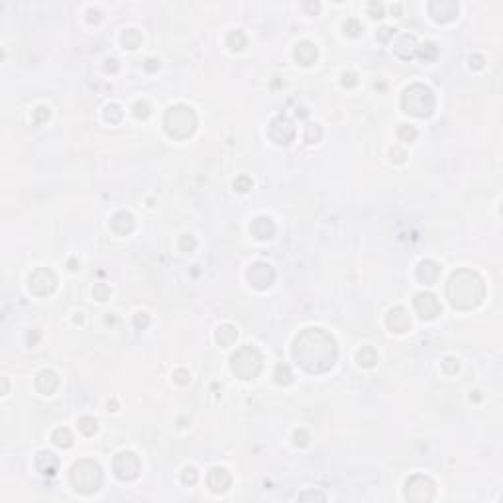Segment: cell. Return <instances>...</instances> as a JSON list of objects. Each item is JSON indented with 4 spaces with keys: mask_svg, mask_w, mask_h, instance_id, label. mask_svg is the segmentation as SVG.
Returning <instances> with one entry per match:
<instances>
[{
    "mask_svg": "<svg viewBox=\"0 0 503 503\" xmlns=\"http://www.w3.org/2000/svg\"><path fill=\"white\" fill-rule=\"evenodd\" d=\"M293 354L307 372L321 374L330 370L336 360V342L328 332L309 328L295 340Z\"/></svg>",
    "mask_w": 503,
    "mask_h": 503,
    "instance_id": "obj_1",
    "label": "cell"
},
{
    "mask_svg": "<svg viewBox=\"0 0 503 503\" xmlns=\"http://www.w3.org/2000/svg\"><path fill=\"white\" fill-rule=\"evenodd\" d=\"M484 297V281L478 273L462 269L452 273L448 281V299L456 309H472Z\"/></svg>",
    "mask_w": 503,
    "mask_h": 503,
    "instance_id": "obj_2",
    "label": "cell"
},
{
    "mask_svg": "<svg viewBox=\"0 0 503 503\" xmlns=\"http://www.w3.org/2000/svg\"><path fill=\"white\" fill-rule=\"evenodd\" d=\"M403 108L415 116H429L434 108L432 90L425 85H413L403 94Z\"/></svg>",
    "mask_w": 503,
    "mask_h": 503,
    "instance_id": "obj_3",
    "label": "cell"
},
{
    "mask_svg": "<svg viewBox=\"0 0 503 503\" xmlns=\"http://www.w3.org/2000/svg\"><path fill=\"white\" fill-rule=\"evenodd\" d=\"M195 124H197V120L189 107L179 105V107L169 108V112L165 114V130L171 138L183 140V138L191 136L195 130Z\"/></svg>",
    "mask_w": 503,
    "mask_h": 503,
    "instance_id": "obj_4",
    "label": "cell"
},
{
    "mask_svg": "<svg viewBox=\"0 0 503 503\" xmlns=\"http://www.w3.org/2000/svg\"><path fill=\"white\" fill-rule=\"evenodd\" d=\"M100 482H103V474H100V468L96 462L92 460H81L79 464L73 466L71 472V484L83 491V493H90L96 491Z\"/></svg>",
    "mask_w": 503,
    "mask_h": 503,
    "instance_id": "obj_5",
    "label": "cell"
},
{
    "mask_svg": "<svg viewBox=\"0 0 503 503\" xmlns=\"http://www.w3.org/2000/svg\"><path fill=\"white\" fill-rule=\"evenodd\" d=\"M232 370L234 374H238L242 379H252L256 377L262 370V356L256 348L246 346L240 348L236 354L232 356Z\"/></svg>",
    "mask_w": 503,
    "mask_h": 503,
    "instance_id": "obj_6",
    "label": "cell"
},
{
    "mask_svg": "<svg viewBox=\"0 0 503 503\" xmlns=\"http://www.w3.org/2000/svg\"><path fill=\"white\" fill-rule=\"evenodd\" d=\"M114 472L120 480H132L140 472V460L132 452H120L114 460Z\"/></svg>",
    "mask_w": 503,
    "mask_h": 503,
    "instance_id": "obj_7",
    "label": "cell"
},
{
    "mask_svg": "<svg viewBox=\"0 0 503 503\" xmlns=\"http://www.w3.org/2000/svg\"><path fill=\"white\" fill-rule=\"evenodd\" d=\"M30 289L36 295H49L55 289V275L49 269H37L30 277Z\"/></svg>",
    "mask_w": 503,
    "mask_h": 503,
    "instance_id": "obj_8",
    "label": "cell"
},
{
    "mask_svg": "<svg viewBox=\"0 0 503 503\" xmlns=\"http://www.w3.org/2000/svg\"><path fill=\"white\" fill-rule=\"evenodd\" d=\"M273 277H275V273H273L269 264H254L252 269L248 271L250 283L258 289H268L273 283Z\"/></svg>",
    "mask_w": 503,
    "mask_h": 503,
    "instance_id": "obj_9",
    "label": "cell"
},
{
    "mask_svg": "<svg viewBox=\"0 0 503 503\" xmlns=\"http://www.w3.org/2000/svg\"><path fill=\"white\" fill-rule=\"evenodd\" d=\"M415 307H417V311L421 313L423 319H434V317L440 313V303L436 301V297L431 295V293H421V295H417Z\"/></svg>",
    "mask_w": 503,
    "mask_h": 503,
    "instance_id": "obj_10",
    "label": "cell"
},
{
    "mask_svg": "<svg viewBox=\"0 0 503 503\" xmlns=\"http://www.w3.org/2000/svg\"><path fill=\"white\" fill-rule=\"evenodd\" d=\"M429 10L436 22H448L458 14V4L452 0H440V2H431Z\"/></svg>",
    "mask_w": 503,
    "mask_h": 503,
    "instance_id": "obj_11",
    "label": "cell"
},
{
    "mask_svg": "<svg viewBox=\"0 0 503 503\" xmlns=\"http://www.w3.org/2000/svg\"><path fill=\"white\" fill-rule=\"evenodd\" d=\"M387 326H389L393 332H405V330H409L411 319H409L407 311L401 309V307L389 311V315H387Z\"/></svg>",
    "mask_w": 503,
    "mask_h": 503,
    "instance_id": "obj_12",
    "label": "cell"
},
{
    "mask_svg": "<svg viewBox=\"0 0 503 503\" xmlns=\"http://www.w3.org/2000/svg\"><path fill=\"white\" fill-rule=\"evenodd\" d=\"M295 59L301 63V65H311L315 59H317V47L309 41H303L299 43L297 49H295Z\"/></svg>",
    "mask_w": 503,
    "mask_h": 503,
    "instance_id": "obj_13",
    "label": "cell"
},
{
    "mask_svg": "<svg viewBox=\"0 0 503 503\" xmlns=\"http://www.w3.org/2000/svg\"><path fill=\"white\" fill-rule=\"evenodd\" d=\"M252 232H254L258 238L266 240V238H271V236H273L275 226H273L271 218H268V216H260V218H256V220H254V224H252Z\"/></svg>",
    "mask_w": 503,
    "mask_h": 503,
    "instance_id": "obj_14",
    "label": "cell"
},
{
    "mask_svg": "<svg viewBox=\"0 0 503 503\" xmlns=\"http://www.w3.org/2000/svg\"><path fill=\"white\" fill-rule=\"evenodd\" d=\"M209 485L213 487V491H224L230 485V476L226 474V470L215 468L209 474Z\"/></svg>",
    "mask_w": 503,
    "mask_h": 503,
    "instance_id": "obj_15",
    "label": "cell"
},
{
    "mask_svg": "<svg viewBox=\"0 0 503 503\" xmlns=\"http://www.w3.org/2000/svg\"><path fill=\"white\" fill-rule=\"evenodd\" d=\"M36 385H37V389H39L41 393L49 395V393H52V391L57 387V376H55L54 372L45 370V372H41V374L37 376V379H36Z\"/></svg>",
    "mask_w": 503,
    "mask_h": 503,
    "instance_id": "obj_16",
    "label": "cell"
},
{
    "mask_svg": "<svg viewBox=\"0 0 503 503\" xmlns=\"http://www.w3.org/2000/svg\"><path fill=\"white\" fill-rule=\"evenodd\" d=\"M419 279L421 281H425L427 285H431V283H434L436 281V277L440 275V268L434 264V262H423L421 266H419Z\"/></svg>",
    "mask_w": 503,
    "mask_h": 503,
    "instance_id": "obj_17",
    "label": "cell"
},
{
    "mask_svg": "<svg viewBox=\"0 0 503 503\" xmlns=\"http://www.w3.org/2000/svg\"><path fill=\"white\" fill-rule=\"evenodd\" d=\"M57 466H59V462L52 452H41V454L37 456V468L47 476H54L57 472Z\"/></svg>",
    "mask_w": 503,
    "mask_h": 503,
    "instance_id": "obj_18",
    "label": "cell"
},
{
    "mask_svg": "<svg viewBox=\"0 0 503 503\" xmlns=\"http://www.w3.org/2000/svg\"><path fill=\"white\" fill-rule=\"evenodd\" d=\"M112 228L118 232V234H128L132 232L134 228V218L130 213H118L114 218H112Z\"/></svg>",
    "mask_w": 503,
    "mask_h": 503,
    "instance_id": "obj_19",
    "label": "cell"
},
{
    "mask_svg": "<svg viewBox=\"0 0 503 503\" xmlns=\"http://www.w3.org/2000/svg\"><path fill=\"white\" fill-rule=\"evenodd\" d=\"M358 362L362 364V366H374L376 362H377V354H376V350L374 348H370V346H366V348H362L360 352H358Z\"/></svg>",
    "mask_w": 503,
    "mask_h": 503,
    "instance_id": "obj_20",
    "label": "cell"
},
{
    "mask_svg": "<svg viewBox=\"0 0 503 503\" xmlns=\"http://www.w3.org/2000/svg\"><path fill=\"white\" fill-rule=\"evenodd\" d=\"M54 440H55L57 446H63V448H69L73 444V436H71V432L67 429H57L54 432Z\"/></svg>",
    "mask_w": 503,
    "mask_h": 503,
    "instance_id": "obj_21",
    "label": "cell"
},
{
    "mask_svg": "<svg viewBox=\"0 0 503 503\" xmlns=\"http://www.w3.org/2000/svg\"><path fill=\"white\" fill-rule=\"evenodd\" d=\"M216 338H218V342L220 344H232L234 340H236V330L232 328V326H220L218 328V332H216Z\"/></svg>",
    "mask_w": 503,
    "mask_h": 503,
    "instance_id": "obj_22",
    "label": "cell"
},
{
    "mask_svg": "<svg viewBox=\"0 0 503 503\" xmlns=\"http://www.w3.org/2000/svg\"><path fill=\"white\" fill-rule=\"evenodd\" d=\"M246 36L242 34V32H232L230 36H228V39H226V43H228V47L230 49H242L244 45H246Z\"/></svg>",
    "mask_w": 503,
    "mask_h": 503,
    "instance_id": "obj_23",
    "label": "cell"
},
{
    "mask_svg": "<svg viewBox=\"0 0 503 503\" xmlns=\"http://www.w3.org/2000/svg\"><path fill=\"white\" fill-rule=\"evenodd\" d=\"M122 41H124V45H126L128 49H136V47L140 45L142 37H140V34H138L136 30H128V32L122 36Z\"/></svg>",
    "mask_w": 503,
    "mask_h": 503,
    "instance_id": "obj_24",
    "label": "cell"
},
{
    "mask_svg": "<svg viewBox=\"0 0 503 503\" xmlns=\"http://www.w3.org/2000/svg\"><path fill=\"white\" fill-rule=\"evenodd\" d=\"M419 55L423 59H434L438 55V47L434 43H425V45L419 47Z\"/></svg>",
    "mask_w": 503,
    "mask_h": 503,
    "instance_id": "obj_25",
    "label": "cell"
},
{
    "mask_svg": "<svg viewBox=\"0 0 503 503\" xmlns=\"http://www.w3.org/2000/svg\"><path fill=\"white\" fill-rule=\"evenodd\" d=\"M79 429L85 432V434H94L96 432V421L90 419V417H83L79 421Z\"/></svg>",
    "mask_w": 503,
    "mask_h": 503,
    "instance_id": "obj_26",
    "label": "cell"
},
{
    "mask_svg": "<svg viewBox=\"0 0 503 503\" xmlns=\"http://www.w3.org/2000/svg\"><path fill=\"white\" fill-rule=\"evenodd\" d=\"M291 372H289V368L287 366H277V370H275V379H277V383H289L291 381Z\"/></svg>",
    "mask_w": 503,
    "mask_h": 503,
    "instance_id": "obj_27",
    "label": "cell"
},
{
    "mask_svg": "<svg viewBox=\"0 0 503 503\" xmlns=\"http://www.w3.org/2000/svg\"><path fill=\"white\" fill-rule=\"evenodd\" d=\"M344 30H346L350 36H358V34L362 32V26L358 24V20H348L346 26H344Z\"/></svg>",
    "mask_w": 503,
    "mask_h": 503,
    "instance_id": "obj_28",
    "label": "cell"
},
{
    "mask_svg": "<svg viewBox=\"0 0 503 503\" xmlns=\"http://www.w3.org/2000/svg\"><path fill=\"white\" fill-rule=\"evenodd\" d=\"M397 134H399V138H407L409 142L417 138V132H415V128H411V126H401Z\"/></svg>",
    "mask_w": 503,
    "mask_h": 503,
    "instance_id": "obj_29",
    "label": "cell"
},
{
    "mask_svg": "<svg viewBox=\"0 0 503 503\" xmlns=\"http://www.w3.org/2000/svg\"><path fill=\"white\" fill-rule=\"evenodd\" d=\"M108 295H110V289H108L105 283H100V285L94 287V297H96L98 301H105Z\"/></svg>",
    "mask_w": 503,
    "mask_h": 503,
    "instance_id": "obj_30",
    "label": "cell"
},
{
    "mask_svg": "<svg viewBox=\"0 0 503 503\" xmlns=\"http://www.w3.org/2000/svg\"><path fill=\"white\" fill-rule=\"evenodd\" d=\"M442 368H444L446 374H454V372L458 370V362H456L454 358H446V360L442 362Z\"/></svg>",
    "mask_w": 503,
    "mask_h": 503,
    "instance_id": "obj_31",
    "label": "cell"
},
{
    "mask_svg": "<svg viewBox=\"0 0 503 503\" xmlns=\"http://www.w3.org/2000/svg\"><path fill=\"white\" fill-rule=\"evenodd\" d=\"M234 187H236L238 191H242V193H244V191H248V189L252 187V181H250L248 177H238V179L234 181Z\"/></svg>",
    "mask_w": 503,
    "mask_h": 503,
    "instance_id": "obj_32",
    "label": "cell"
},
{
    "mask_svg": "<svg viewBox=\"0 0 503 503\" xmlns=\"http://www.w3.org/2000/svg\"><path fill=\"white\" fill-rule=\"evenodd\" d=\"M313 134H315V140L321 138V128H319L317 124H309V126H307V140H309V142H313Z\"/></svg>",
    "mask_w": 503,
    "mask_h": 503,
    "instance_id": "obj_33",
    "label": "cell"
},
{
    "mask_svg": "<svg viewBox=\"0 0 503 503\" xmlns=\"http://www.w3.org/2000/svg\"><path fill=\"white\" fill-rule=\"evenodd\" d=\"M134 114H136L138 118H140V116H142V118H145V116L149 114V110H147V105H145V103H138V105L134 107Z\"/></svg>",
    "mask_w": 503,
    "mask_h": 503,
    "instance_id": "obj_34",
    "label": "cell"
},
{
    "mask_svg": "<svg viewBox=\"0 0 503 503\" xmlns=\"http://www.w3.org/2000/svg\"><path fill=\"white\" fill-rule=\"evenodd\" d=\"M393 34H395V30H391V28H381V30L377 32V39H379V41H387L389 37H393Z\"/></svg>",
    "mask_w": 503,
    "mask_h": 503,
    "instance_id": "obj_35",
    "label": "cell"
},
{
    "mask_svg": "<svg viewBox=\"0 0 503 503\" xmlns=\"http://www.w3.org/2000/svg\"><path fill=\"white\" fill-rule=\"evenodd\" d=\"M368 8H370V14H372L374 18H381V16H383V6H381V4H376V2H372Z\"/></svg>",
    "mask_w": 503,
    "mask_h": 503,
    "instance_id": "obj_36",
    "label": "cell"
},
{
    "mask_svg": "<svg viewBox=\"0 0 503 503\" xmlns=\"http://www.w3.org/2000/svg\"><path fill=\"white\" fill-rule=\"evenodd\" d=\"M183 482H185V484H195V482H197V474H195V470H193V468L185 470V474H183Z\"/></svg>",
    "mask_w": 503,
    "mask_h": 503,
    "instance_id": "obj_37",
    "label": "cell"
},
{
    "mask_svg": "<svg viewBox=\"0 0 503 503\" xmlns=\"http://www.w3.org/2000/svg\"><path fill=\"white\" fill-rule=\"evenodd\" d=\"M45 118H49V110H47V108H37V110H36V122L39 124V122H43Z\"/></svg>",
    "mask_w": 503,
    "mask_h": 503,
    "instance_id": "obj_38",
    "label": "cell"
},
{
    "mask_svg": "<svg viewBox=\"0 0 503 503\" xmlns=\"http://www.w3.org/2000/svg\"><path fill=\"white\" fill-rule=\"evenodd\" d=\"M175 381H177V383H187V381H189V372H185V370L175 372Z\"/></svg>",
    "mask_w": 503,
    "mask_h": 503,
    "instance_id": "obj_39",
    "label": "cell"
},
{
    "mask_svg": "<svg viewBox=\"0 0 503 503\" xmlns=\"http://www.w3.org/2000/svg\"><path fill=\"white\" fill-rule=\"evenodd\" d=\"M342 83L348 85V87L356 85V75H354V73H344V75H342Z\"/></svg>",
    "mask_w": 503,
    "mask_h": 503,
    "instance_id": "obj_40",
    "label": "cell"
},
{
    "mask_svg": "<svg viewBox=\"0 0 503 503\" xmlns=\"http://www.w3.org/2000/svg\"><path fill=\"white\" fill-rule=\"evenodd\" d=\"M187 246H189V250H193V248L197 246V242H195L193 236H185V238L181 240V248H187Z\"/></svg>",
    "mask_w": 503,
    "mask_h": 503,
    "instance_id": "obj_41",
    "label": "cell"
},
{
    "mask_svg": "<svg viewBox=\"0 0 503 503\" xmlns=\"http://www.w3.org/2000/svg\"><path fill=\"white\" fill-rule=\"evenodd\" d=\"M147 323H149V319H147V315H144V313H140L138 317H136V326H142V328H145L147 326Z\"/></svg>",
    "mask_w": 503,
    "mask_h": 503,
    "instance_id": "obj_42",
    "label": "cell"
},
{
    "mask_svg": "<svg viewBox=\"0 0 503 503\" xmlns=\"http://www.w3.org/2000/svg\"><path fill=\"white\" fill-rule=\"evenodd\" d=\"M472 61H474V67H478V69L484 65V57H480V55H476L474 59H470V63H472Z\"/></svg>",
    "mask_w": 503,
    "mask_h": 503,
    "instance_id": "obj_43",
    "label": "cell"
}]
</instances>
